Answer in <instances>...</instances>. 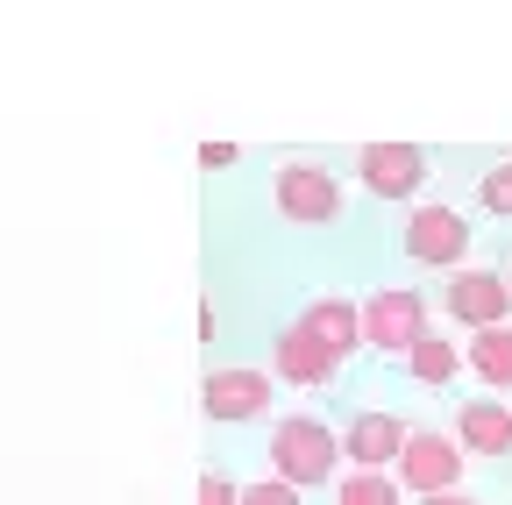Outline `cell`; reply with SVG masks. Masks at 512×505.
<instances>
[{
    "mask_svg": "<svg viewBox=\"0 0 512 505\" xmlns=\"http://www.w3.org/2000/svg\"><path fill=\"white\" fill-rule=\"evenodd\" d=\"M271 477L292 484V491H320V484H335L342 477V441L328 420H313V413H285L271 420Z\"/></svg>",
    "mask_w": 512,
    "mask_h": 505,
    "instance_id": "obj_1",
    "label": "cell"
},
{
    "mask_svg": "<svg viewBox=\"0 0 512 505\" xmlns=\"http://www.w3.org/2000/svg\"><path fill=\"white\" fill-rule=\"evenodd\" d=\"M356 328H363V349H377V356H406V349L427 335V292H413V285H384V292L356 299Z\"/></svg>",
    "mask_w": 512,
    "mask_h": 505,
    "instance_id": "obj_2",
    "label": "cell"
},
{
    "mask_svg": "<svg viewBox=\"0 0 512 505\" xmlns=\"http://www.w3.org/2000/svg\"><path fill=\"white\" fill-rule=\"evenodd\" d=\"M441 313H448L456 328H470V335L512 328V285H505V271H491V264L448 271V278H441Z\"/></svg>",
    "mask_w": 512,
    "mask_h": 505,
    "instance_id": "obj_3",
    "label": "cell"
},
{
    "mask_svg": "<svg viewBox=\"0 0 512 505\" xmlns=\"http://www.w3.org/2000/svg\"><path fill=\"white\" fill-rule=\"evenodd\" d=\"M463 449L448 441L441 427H406V449L392 463V484L406 498H434V491H463Z\"/></svg>",
    "mask_w": 512,
    "mask_h": 505,
    "instance_id": "obj_4",
    "label": "cell"
},
{
    "mask_svg": "<svg viewBox=\"0 0 512 505\" xmlns=\"http://www.w3.org/2000/svg\"><path fill=\"white\" fill-rule=\"evenodd\" d=\"M271 200H278V214H285L292 228H335V221H342V178H335L328 164L292 157V164H278V178H271Z\"/></svg>",
    "mask_w": 512,
    "mask_h": 505,
    "instance_id": "obj_5",
    "label": "cell"
},
{
    "mask_svg": "<svg viewBox=\"0 0 512 505\" xmlns=\"http://www.w3.org/2000/svg\"><path fill=\"white\" fill-rule=\"evenodd\" d=\"M399 249L413 264H427V271H463L470 264V221H463V207H448V200L413 207L406 228H399Z\"/></svg>",
    "mask_w": 512,
    "mask_h": 505,
    "instance_id": "obj_6",
    "label": "cell"
},
{
    "mask_svg": "<svg viewBox=\"0 0 512 505\" xmlns=\"http://www.w3.org/2000/svg\"><path fill=\"white\" fill-rule=\"evenodd\" d=\"M271 370H256V363H228V370H207L200 377V413L221 420V427H249V420H264L271 413Z\"/></svg>",
    "mask_w": 512,
    "mask_h": 505,
    "instance_id": "obj_7",
    "label": "cell"
},
{
    "mask_svg": "<svg viewBox=\"0 0 512 505\" xmlns=\"http://www.w3.org/2000/svg\"><path fill=\"white\" fill-rule=\"evenodd\" d=\"M356 178H363L370 200H420L427 150H420V143H363V150H356Z\"/></svg>",
    "mask_w": 512,
    "mask_h": 505,
    "instance_id": "obj_8",
    "label": "cell"
},
{
    "mask_svg": "<svg viewBox=\"0 0 512 505\" xmlns=\"http://www.w3.org/2000/svg\"><path fill=\"white\" fill-rule=\"evenodd\" d=\"M335 370H342V363L320 349L299 321L271 342V385H292V392H328V385H335Z\"/></svg>",
    "mask_w": 512,
    "mask_h": 505,
    "instance_id": "obj_9",
    "label": "cell"
},
{
    "mask_svg": "<svg viewBox=\"0 0 512 505\" xmlns=\"http://www.w3.org/2000/svg\"><path fill=\"white\" fill-rule=\"evenodd\" d=\"M335 441H342V470H392L406 449V420L399 413H356Z\"/></svg>",
    "mask_w": 512,
    "mask_h": 505,
    "instance_id": "obj_10",
    "label": "cell"
},
{
    "mask_svg": "<svg viewBox=\"0 0 512 505\" xmlns=\"http://www.w3.org/2000/svg\"><path fill=\"white\" fill-rule=\"evenodd\" d=\"M448 441H456L463 456H484V463L512 456V406H505V399H463Z\"/></svg>",
    "mask_w": 512,
    "mask_h": 505,
    "instance_id": "obj_11",
    "label": "cell"
},
{
    "mask_svg": "<svg viewBox=\"0 0 512 505\" xmlns=\"http://www.w3.org/2000/svg\"><path fill=\"white\" fill-rule=\"evenodd\" d=\"M299 328L328 349L335 363H349L356 349H363V328H356V299H313L306 313H299Z\"/></svg>",
    "mask_w": 512,
    "mask_h": 505,
    "instance_id": "obj_12",
    "label": "cell"
},
{
    "mask_svg": "<svg viewBox=\"0 0 512 505\" xmlns=\"http://www.w3.org/2000/svg\"><path fill=\"white\" fill-rule=\"evenodd\" d=\"M463 370L477 377L484 392H512V328H484V335H470Z\"/></svg>",
    "mask_w": 512,
    "mask_h": 505,
    "instance_id": "obj_13",
    "label": "cell"
},
{
    "mask_svg": "<svg viewBox=\"0 0 512 505\" xmlns=\"http://www.w3.org/2000/svg\"><path fill=\"white\" fill-rule=\"evenodd\" d=\"M399 363L413 370V385H427V392H441V385H456V377H463V349L448 335H420Z\"/></svg>",
    "mask_w": 512,
    "mask_h": 505,
    "instance_id": "obj_14",
    "label": "cell"
},
{
    "mask_svg": "<svg viewBox=\"0 0 512 505\" xmlns=\"http://www.w3.org/2000/svg\"><path fill=\"white\" fill-rule=\"evenodd\" d=\"M328 491H335V505H406V491L392 484V470H342Z\"/></svg>",
    "mask_w": 512,
    "mask_h": 505,
    "instance_id": "obj_15",
    "label": "cell"
},
{
    "mask_svg": "<svg viewBox=\"0 0 512 505\" xmlns=\"http://www.w3.org/2000/svg\"><path fill=\"white\" fill-rule=\"evenodd\" d=\"M477 207H484L491 221H512V157L491 164V171L477 178Z\"/></svg>",
    "mask_w": 512,
    "mask_h": 505,
    "instance_id": "obj_16",
    "label": "cell"
},
{
    "mask_svg": "<svg viewBox=\"0 0 512 505\" xmlns=\"http://www.w3.org/2000/svg\"><path fill=\"white\" fill-rule=\"evenodd\" d=\"M235 505H306V491H292V484H278V477H256V484H242Z\"/></svg>",
    "mask_w": 512,
    "mask_h": 505,
    "instance_id": "obj_17",
    "label": "cell"
},
{
    "mask_svg": "<svg viewBox=\"0 0 512 505\" xmlns=\"http://www.w3.org/2000/svg\"><path fill=\"white\" fill-rule=\"evenodd\" d=\"M235 498H242V484H235V477L200 470V491H192V505H235Z\"/></svg>",
    "mask_w": 512,
    "mask_h": 505,
    "instance_id": "obj_18",
    "label": "cell"
},
{
    "mask_svg": "<svg viewBox=\"0 0 512 505\" xmlns=\"http://www.w3.org/2000/svg\"><path fill=\"white\" fill-rule=\"evenodd\" d=\"M235 164V143H200V171H228Z\"/></svg>",
    "mask_w": 512,
    "mask_h": 505,
    "instance_id": "obj_19",
    "label": "cell"
},
{
    "mask_svg": "<svg viewBox=\"0 0 512 505\" xmlns=\"http://www.w3.org/2000/svg\"><path fill=\"white\" fill-rule=\"evenodd\" d=\"M420 505H484V498H470V491H434V498H420Z\"/></svg>",
    "mask_w": 512,
    "mask_h": 505,
    "instance_id": "obj_20",
    "label": "cell"
},
{
    "mask_svg": "<svg viewBox=\"0 0 512 505\" xmlns=\"http://www.w3.org/2000/svg\"><path fill=\"white\" fill-rule=\"evenodd\" d=\"M505 285H512V264H505Z\"/></svg>",
    "mask_w": 512,
    "mask_h": 505,
    "instance_id": "obj_21",
    "label": "cell"
}]
</instances>
